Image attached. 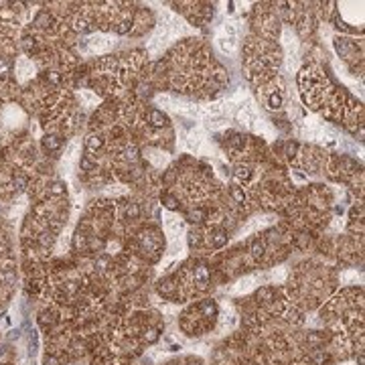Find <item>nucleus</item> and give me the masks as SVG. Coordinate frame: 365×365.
Masks as SVG:
<instances>
[{"label":"nucleus","mask_w":365,"mask_h":365,"mask_svg":"<svg viewBox=\"0 0 365 365\" xmlns=\"http://www.w3.org/2000/svg\"><path fill=\"white\" fill-rule=\"evenodd\" d=\"M160 199H162V203H164L168 209H178V199H176L174 195H170V193H162V195H160Z\"/></svg>","instance_id":"1a4fd4ad"},{"label":"nucleus","mask_w":365,"mask_h":365,"mask_svg":"<svg viewBox=\"0 0 365 365\" xmlns=\"http://www.w3.org/2000/svg\"><path fill=\"white\" fill-rule=\"evenodd\" d=\"M335 45H337V51H339V55H341L343 59H347V61L357 59V45H355V41L339 37V39L335 41Z\"/></svg>","instance_id":"20e7f679"},{"label":"nucleus","mask_w":365,"mask_h":365,"mask_svg":"<svg viewBox=\"0 0 365 365\" xmlns=\"http://www.w3.org/2000/svg\"><path fill=\"white\" fill-rule=\"evenodd\" d=\"M164 227H166V232L168 234H180L182 232V221L178 219V217H174V215H166L164 217Z\"/></svg>","instance_id":"0eeeda50"},{"label":"nucleus","mask_w":365,"mask_h":365,"mask_svg":"<svg viewBox=\"0 0 365 365\" xmlns=\"http://www.w3.org/2000/svg\"><path fill=\"white\" fill-rule=\"evenodd\" d=\"M230 193H232V197L236 199V203H246V191H244V187H240V185H232Z\"/></svg>","instance_id":"6e6552de"},{"label":"nucleus","mask_w":365,"mask_h":365,"mask_svg":"<svg viewBox=\"0 0 365 365\" xmlns=\"http://www.w3.org/2000/svg\"><path fill=\"white\" fill-rule=\"evenodd\" d=\"M112 45L114 43L108 37L96 35V37H89V39L83 41V51H87V53H106V51L112 49Z\"/></svg>","instance_id":"f03ea898"},{"label":"nucleus","mask_w":365,"mask_h":365,"mask_svg":"<svg viewBox=\"0 0 365 365\" xmlns=\"http://www.w3.org/2000/svg\"><path fill=\"white\" fill-rule=\"evenodd\" d=\"M43 144H45L47 150H57V148L61 146V142H59L57 136H45V138H43Z\"/></svg>","instance_id":"9d476101"},{"label":"nucleus","mask_w":365,"mask_h":365,"mask_svg":"<svg viewBox=\"0 0 365 365\" xmlns=\"http://www.w3.org/2000/svg\"><path fill=\"white\" fill-rule=\"evenodd\" d=\"M252 174H254V168L248 162H238L236 168H234L236 185H248V182L252 180Z\"/></svg>","instance_id":"39448f33"},{"label":"nucleus","mask_w":365,"mask_h":365,"mask_svg":"<svg viewBox=\"0 0 365 365\" xmlns=\"http://www.w3.org/2000/svg\"><path fill=\"white\" fill-rule=\"evenodd\" d=\"M87 146H89L92 150H96V148H102V146H104V138L94 134V136H89V138H87Z\"/></svg>","instance_id":"f8f14e48"},{"label":"nucleus","mask_w":365,"mask_h":365,"mask_svg":"<svg viewBox=\"0 0 365 365\" xmlns=\"http://www.w3.org/2000/svg\"><path fill=\"white\" fill-rule=\"evenodd\" d=\"M9 71H11V61L7 57H0V79H7Z\"/></svg>","instance_id":"9b49d317"},{"label":"nucleus","mask_w":365,"mask_h":365,"mask_svg":"<svg viewBox=\"0 0 365 365\" xmlns=\"http://www.w3.org/2000/svg\"><path fill=\"white\" fill-rule=\"evenodd\" d=\"M33 75H35V65H33V61H31L29 57H19V59H17V79H19L21 83H25V81L33 79Z\"/></svg>","instance_id":"7ed1b4c3"},{"label":"nucleus","mask_w":365,"mask_h":365,"mask_svg":"<svg viewBox=\"0 0 365 365\" xmlns=\"http://www.w3.org/2000/svg\"><path fill=\"white\" fill-rule=\"evenodd\" d=\"M148 122H150V126H154V128H164V126H168V118H166L160 110H156V108H150V110H148Z\"/></svg>","instance_id":"423d86ee"},{"label":"nucleus","mask_w":365,"mask_h":365,"mask_svg":"<svg viewBox=\"0 0 365 365\" xmlns=\"http://www.w3.org/2000/svg\"><path fill=\"white\" fill-rule=\"evenodd\" d=\"M217 316H219L217 302L213 298H205L185 308V312L178 318V327L189 337H201L213 329V325L217 323Z\"/></svg>","instance_id":"f257e3e1"}]
</instances>
